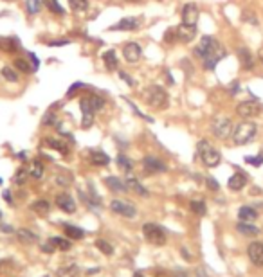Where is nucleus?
Returning <instances> with one entry per match:
<instances>
[{"instance_id":"nucleus-1","label":"nucleus","mask_w":263,"mask_h":277,"mask_svg":"<svg viewBox=\"0 0 263 277\" xmlns=\"http://www.w3.org/2000/svg\"><path fill=\"white\" fill-rule=\"evenodd\" d=\"M103 105H105V99L99 97V95H89L85 99L79 101V108H81V126L83 128H90L92 123H94V113L97 110H101Z\"/></svg>"},{"instance_id":"nucleus-2","label":"nucleus","mask_w":263,"mask_h":277,"mask_svg":"<svg viewBox=\"0 0 263 277\" xmlns=\"http://www.w3.org/2000/svg\"><path fill=\"white\" fill-rule=\"evenodd\" d=\"M143 99L146 105H150L155 110H162L168 106V94L166 90L159 85H150L143 90Z\"/></svg>"},{"instance_id":"nucleus-3","label":"nucleus","mask_w":263,"mask_h":277,"mask_svg":"<svg viewBox=\"0 0 263 277\" xmlns=\"http://www.w3.org/2000/svg\"><path fill=\"white\" fill-rule=\"evenodd\" d=\"M258 126L252 121H242L234 126L233 130V142L236 146H244V144H249V142L256 137Z\"/></svg>"},{"instance_id":"nucleus-4","label":"nucleus","mask_w":263,"mask_h":277,"mask_svg":"<svg viewBox=\"0 0 263 277\" xmlns=\"http://www.w3.org/2000/svg\"><path fill=\"white\" fill-rule=\"evenodd\" d=\"M197 149H198V155H200L202 162L207 166V167H216V166L220 164V160H222L220 151H218V149H215V148L211 146L207 141L198 142Z\"/></svg>"},{"instance_id":"nucleus-5","label":"nucleus","mask_w":263,"mask_h":277,"mask_svg":"<svg viewBox=\"0 0 263 277\" xmlns=\"http://www.w3.org/2000/svg\"><path fill=\"white\" fill-rule=\"evenodd\" d=\"M224 58H225V49L220 45V41L215 40V43H213V45H211V49L207 51V54L202 58V63H204V67H206L207 71H213V69L218 65V61H220V59H224Z\"/></svg>"},{"instance_id":"nucleus-6","label":"nucleus","mask_w":263,"mask_h":277,"mask_svg":"<svg viewBox=\"0 0 263 277\" xmlns=\"http://www.w3.org/2000/svg\"><path fill=\"white\" fill-rule=\"evenodd\" d=\"M143 236L146 238V241L151 243V245H164V243H166V232L155 223H144Z\"/></svg>"},{"instance_id":"nucleus-7","label":"nucleus","mask_w":263,"mask_h":277,"mask_svg":"<svg viewBox=\"0 0 263 277\" xmlns=\"http://www.w3.org/2000/svg\"><path fill=\"white\" fill-rule=\"evenodd\" d=\"M211 131H213V135L218 137V139H227V137L231 135V131H233L231 119L225 117V115H218V117L213 119V123H211Z\"/></svg>"},{"instance_id":"nucleus-8","label":"nucleus","mask_w":263,"mask_h":277,"mask_svg":"<svg viewBox=\"0 0 263 277\" xmlns=\"http://www.w3.org/2000/svg\"><path fill=\"white\" fill-rule=\"evenodd\" d=\"M262 110H263V106L260 105V103H256V101H244V103H240V105L236 106V113L244 119L256 117V115L262 113Z\"/></svg>"},{"instance_id":"nucleus-9","label":"nucleus","mask_w":263,"mask_h":277,"mask_svg":"<svg viewBox=\"0 0 263 277\" xmlns=\"http://www.w3.org/2000/svg\"><path fill=\"white\" fill-rule=\"evenodd\" d=\"M110 209H112L115 214L125 216V218H135V214H137V209H135V207L123 200H112L110 202Z\"/></svg>"},{"instance_id":"nucleus-10","label":"nucleus","mask_w":263,"mask_h":277,"mask_svg":"<svg viewBox=\"0 0 263 277\" xmlns=\"http://www.w3.org/2000/svg\"><path fill=\"white\" fill-rule=\"evenodd\" d=\"M198 15H200V13H198V6H197V4H193V2L186 4V6L182 7V24L197 25Z\"/></svg>"},{"instance_id":"nucleus-11","label":"nucleus","mask_w":263,"mask_h":277,"mask_svg":"<svg viewBox=\"0 0 263 277\" xmlns=\"http://www.w3.org/2000/svg\"><path fill=\"white\" fill-rule=\"evenodd\" d=\"M175 36L179 38L180 41H191L195 36H197V25H188V24H180L177 29H175Z\"/></svg>"},{"instance_id":"nucleus-12","label":"nucleus","mask_w":263,"mask_h":277,"mask_svg":"<svg viewBox=\"0 0 263 277\" xmlns=\"http://www.w3.org/2000/svg\"><path fill=\"white\" fill-rule=\"evenodd\" d=\"M141 54H143V51H141V47H139L137 43H126L125 47H123V56H125V59L128 61V63H137L139 59H141Z\"/></svg>"},{"instance_id":"nucleus-13","label":"nucleus","mask_w":263,"mask_h":277,"mask_svg":"<svg viewBox=\"0 0 263 277\" xmlns=\"http://www.w3.org/2000/svg\"><path fill=\"white\" fill-rule=\"evenodd\" d=\"M247 254H249V259L254 263L256 266H263V243L254 241L249 245L247 248Z\"/></svg>"},{"instance_id":"nucleus-14","label":"nucleus","mask_w":263,"mask_h":277,"mask_svg":"<svg viewBox=\"0 0 263 277\" xmlns=\"http://www.w3.org/2000/svg\"><path fill=\"white\" fill-rule=\"evenodd\" d=\"M56 205L60 207L63 212H67V214H72V212L76 211V202L72 200L71 195H65V193L56 196Z\"/></svg>"},{"instance_id":"nucleus-15","label":"nucleus","mask_w":263,"mask_h":277,"mask_svg":"<svg viewBox=\"0 0 263 277\" xmlns=\"http://www.w3.org/2000/svg\"><path fill=\"white\" fill-rule=\"evenodd\" d=\"M143 166H144V169L148 173H164L166 171V164L162 162V160L155 159V157H146V159L143 160Z\"/></svg>"},{"instance_id":"nucleus-16","label":"nucleus","mask_w":263,"mask_h":277,"mask_svg":"<svg viewBox=\"0 0 263 277\" xmlns=\"http://www.w3.org/2000/svg\"><path fill=\"white\" fill-rule=\"evenodd\" d=\"M236 54H238L240 63H242V67H244L245 71H252V69H254V58H252V54H251V51H249V49L240 47Z\"/></svg>"},{"instance_id":"nucleus-17","label":"nucleus","mask_w":263,"mask_h":277,"mask_svg":"<svg viewBox=\"0 0 263 277\" xmlns=\"http://www.w3.org/2000/svg\"><path fill=\"white\" fill-rule=\"evenodd\" d=\"M215 43V38L213 36H204L202 40H200V43H198L197 47H195V51H193V54L197 56V58L202 59L206 54H207V51L211 49V45Z\"/></svg>"},{"instance_id":"nucleus-18","label":"nucleus","mask_w":263,"mask_h":277,"mask_svg":"<svg viewBox=\"0 0 263 277\" xmlns=\"http://www.w3.org/2000/svg\"><path fill=\"white\" fill-rule=\"evenodd\" d=\"M139 27V20H135V18H123V20H119L115 25H112L110 27V31H135Z\"/></svg>"},{"instance_id":"nucleus-19","label":"nucleus","mask_w":263,"mask_h":277,"mask_svg":"<svg viewBox=\"0 0 263 277\" xmlns=\"http://www.w3.org/2000/svg\"><path fill=\"white\" fill-rule=\"evenodd\" d=\"M17 240L24 245H35L38 241V236H36L33 230L29 229H18L17 230Z\"/></svg>"},{"instance_id":"nucleus-20","label":"nucleus","mask_w":263,"mask_h":277,"mask_svg":"<svg viewBox=\"0 0 263 277\" xmlns=\"http://www.w3.org/2000/svg\"><path fill=\"white\" fill-rule=\"evenodd\" d=\"M245 184H247V177L244 173H234L233 177L229 178L227 185L231 191H242V189L245 187Z\"/></svg>"},{"instance_id":"nucleus-21","label":"nucleus","mask_w":263,"mask_h":277,"mask_svg":"<svg viewBox=\"0 0 263 277\" xmlns=\"http://www.w3.org/2000/svg\"><path fill=\"white\" fill-rule=\"evenodd\" d=\"M238 218H240V222H247V223H252V222L258 218V212H256V209H252V207L244 205V207H240Z\"/></svg>"},{"instance_id":"nucleus-22","label":"nucleus","mask_w":263,"mask_h":277,"mask_svg":"<svg viewBox=\"0 0 263 277\" xmlns=\"http://www.w3.org/2000/svg\"><path fill=\"white\" fill-rule=\"evenodd\" d=\"M125 184H126V187L130 189V191H133V193H137L139 196H146L148 195V191L139 184V180L137 178H133V177H130V173H128V177H126V180H125Z\"/></svg>"},{"instance_id":"nucleus-23","label":"nucleus","mask_w":263,"mask_h":277,"mask_svg":"<svg viewBox=\"0 0 263 277\" xmlns=\"http://www.w3.org/2000/svg\"><path fill=\"white\" fill-rule=\"evenodd\" d=\"M105 184H107V187L110 189V191H115V193H123V191H126V184L123 182V180H119L117 177H107L105 178Z\"/></svg>"},{"instance_id":"nucleus-24","label":"nucleus","mask_w":263,"mask_h":277,"mask_svg":"<svg viewBox=\"0 0 263 277\" xmlns=\"http://www.w3.org/2000/svg\"><path fill=\"white\" fill-rule=\"evenodd\" d=\"M45 144H47L49 148L56 149V151H60L61 155L69 153V146H67L65 141H61V139H53V137H47V139H45Z\"/></svg>"},{"instance_id":"nucleus-25","label":"nucleus","mask_w":263,"mask_h":277,"mask_svg":"<svg viewBox=\"0 0 263 277\" xmlns=\"http://www.w3.org/2000/svg\"><path fill=\"white\" fill-rule=\"evenodd\" d=\"M29 175L33 178H36V180H40V178L43 177V173H45V167H43V164L40 162V160H31L29 164Z\"/></svg>"},{"instance_id":"nucleus-26","label":"nucleus","mask_w":263,"mask_h":277,"mask_svg":"<svg viewBox=\"0 0 263 277\" xmlns=\"http://www.w3.org/2000/svg\"><path fill=\"white\" fill-rule=\"evenodd\" d=\"M236 229H238L240 234H244V236H258L260 234V229L254 227L252 223H247V222H240L236 225Z\"/></svg>"},{"instance_id":"nucleus-27","label":"nucleus","mask_w":263,"mask_h":277,"mask_svg":"<svg viewBox=\"0 0 263 277\" xmlns=\"http://www.w3.org/2000/svg\"><path fill=\"white\" fill-rule=\"evenodd\" d=\"M0 47L7 53H15L20 49V41H18V38H0Z\"/></svg>"},{"instance_id":"nucleus-28","label":"nucleus","mask_w":263,"mask_h":277,"mask_svg":"<svg viewBox=\"0 0 263 277\" xmlns=\"http://www.w3.org/2000/svg\"><path fill=\"white\" fill-rule=\"evenodd\" d=\"M90 162L94 166H108L110 157H108L105 151H92V153H90Z\"/></svg>"},{"instance_id":"nucleus-29","label":"nucleus","mask_w":263,"mask_h":277,"mask_svg":"<svg viewBox=\"0 0 263 277\" xmlns=\"http://www.w3.org/2000/svg\"><path fill=\"white\" fill-rule=\"evenodd\" d=\"M103 61H105V65H107L108 71H115L117 69V56H115V51H107V53L103 54Z\"/></svg>"},{"instance_id":"nucleus-30","label":"nucleus","mask_w":263,"mask_h":277,"mask_svg":"<svg viewBox=\"0 0 263 277\" xmlns=\"http://www.w3.org/2000/svg\"><path fill=\"white\" fill-rule=\"evenodd\" d=\"M31 209L36 212V214H40V216H47L49 211H51V205H49L47 200H36L33 205H31Z\"/></svg>"},{"instance_id":"nucleus-31","label":"nucleus","mask_w":263,"mask_h":277,"mask_svg":"<svg viewBox=\"0 0 263 277\" xmlns=\"http://www.w3.org/2000/svg\"><path fill=\"white\" fill-rule=\"evenodd\" d=\"M63 229H65L67 238H72V240H81L85 236L83 230L79 229V227H74V225H65Z\"/></svg>"},{"instance_id":"nucleus-32","label":"nucleus","mask_w":263,"mask_h":277,"mask_svg":"<svg viewBox=\"0 0 263 277\" xmlns=\"http://www.w3.org/2000/svg\"><path fill=\"white\" fill-rule=\"evenodd\" d=\"M49 243L54 247V250H56V248H58V250H69V248H71V241H69V240H63V238L54 236L49 240Z\"/></svg>"},{"instance_id":"nucleus-33","label":"nucleus","mask_w":263,"mask_h":277,"mask_svg":"<svg viewBox=\"0 0 263 277\" xmlns=\"http://www.w3.org/2000/svg\"><path fill=\"white\" fill-rule=\"evenodd\" d=\"M42 2H43V6L47 7L51 13H54V15H63V13H65L58 0H42Z\"/></svg>"},{"instance_id":"nucleus-34","label":"nucleus","mask_w":263,"mask_h":277,"mask_svg":"<svg viewBox=\"0 0 263 277\" xmlns=\"http://www.w3.org/2000/svg\"><path fill=\"white\" fill-rule=\"evenodd\" d=\"M69 4H71L72 11L83 13L89 9V0H69Z\"/></svg>"},{"instance_id":"nucleus-35","label":"nucleus","mask_w":263,"mask_h":277,"mask_svg":"<svg viewBox=\"0 0 263 277\" xmlns=\"http://www.w3.org/2000/svg\"><path fill=\"white\" fill-rule=\"evenodd\" d=\"M58 276L60 277H76L78 276V266L76 265H67L63 268L58 270Z\"/></svg>"},{"instance_id":"nucleus-36","label":"nucleus","mask_w":263,"mask_h":277,"mask_svg":"<svg viewBox=\"0 0 263 277\" xmlns=\"http://www.w3.org/2000/svg\"><path fill=\"white\" fill-rule=\"evenodd\" d=\"M13 67H15V69H18L20 72L33 71V65H29V61H25V59H22V58H15V61H13Z\"/></svg>"},{"instance_id":"nucleus-37","label":"nucleus","mask_w":263,"mask_h":277,"mask_svg":"<svg viewBox=\"0 0 263 277\" xmlns=\"http://www.w3.org/2000/svg\"><path fill=\"white\" fill-rule=\"evenodd\" d=\"M29 177H31L29 171H27V169H24V167H20V169L15 173V184H18V185H24Z\"/></svg>"},{"instance_id":"nucleus-38","label":"nucleus","mask_w":263,"mask_h":277,"mask_svg":"<svg viewBox=\"0 0 263 277\" xmlns=\"http://www.w3.org/2000/svg\"><path fill=\"white\" fill-rule=\"evenodd\" d=\"M2 77L7 79V81H13V83L18 81V74L13 67H4V69H2Z\"/></svg>"},{"instance_id":"nucleus-39","label":"nucleus","mask_w":263,"mask_h":277,"mask_svg":"<svg viewBox=\"0 0 263 277\" xmlns=\"http://www.w3.org/2000/svg\"><path fill=\"white\" fill-rule=\"evenodd\" d=\"M40 6H42L40 0H25V9H27L29 15H36L40 11Z\"/></svg>"},{"instance_id":"nucleus-40","label":"nucleus","mask_w":263,"mask_h":277,"mask_svg":"<svg viewBox=\"0 0 263 277\" xmlns=\"http://www.w3.org/2000/svg\"><path fill=\"white\" fill-rule=\"evenodd\" d=\"M96 247L101 250L105 256H112V252H114V248H112V245L110 243H107L105 240H97L96 241Z\"/></svg>"},{"instance_id":"nucleus-41","label":"nucleus","mask_w":263,"mask_h":277,"mask_svg":"<svg viewBox=\"0 0 263 277\" xmlns=\"http://www.w3.org/2000/svg\"><path fill=\"white\" fill-rule=\"evenodd\" d=\"M117 164H119V167L123 169V171H126V173L132 171V162L126 159L125 155H119V157H117Z\"/></svg>"},{"instance_id":"nucleus-42","label":"nucleus","mask_w":263,"mask_h":277,"mask_svg":"<svg viewBox=\"0 0 263 277\" xmlns=\"http://www.w3.org/2000/svg\"><path fill=\"white\" fill-rule=\"evenodd\" d=\"M191 211L197 212V214H200V216H204V214H206V203H204V202H198V200H193L191 202Z\"/></svg>"},{"instance_id":"nucleus-43","label":"nucleus","mask_w":263,"mask_h":277,"mask_svg":"<svg viewBox=\"0 0 263 277\" xmlns=\"http://www.w3.org/2000/svg\"><path fill=\"white\" fill-rule=\"evenodd\" d=\"M244 20L245 22H251L252 25H256L258 24V20H256V17H254V13H251V11H244Z\"/></svg>"},{"instance_id":"nucleus-44","label":"nucleus","mask_w":263,"mask_h":277,"mask_svg":"<svg viewBox=\"0 0 263 277\" xmlns=\"http://www.w3.org/2000/svg\"><path fill=\"white\" fill-rule=\"evenodd\" d=\"M245 162H249V164H252V166H262L263 164V155H260V157H247Z\"/></svg>"},{"instance_id":"nucleus-45","label":"nucleus","mask_w":263,"mask_h":277,"mask_svg":"<svg viewBox=\"0 0 263 277\" xmlns=\"http://www.w3.org/2000/svg\"><path fill=\"white\" fill-rule=\"evenodd\" d=\"M206 182H207V187L209 189H213V191H218V187H220V185H218V182H216L215 178H207V180H206Z\"/></svg>"},{"instance_id":"nucleus-46","label":"nucleus","mask_w":263,"mask_h":277,"mask_svg":"<svg viewBox=\"0 0 263 277\" xmlns=\"http://www.w3.org/2000/svg\"><path fill=\"white\" fill-rule=\"evenodd\" d=\"M29 59H31V63H33V71H36V69L40 67V61H38V58L35 56V53H29Z\"/></svg>"},{"instance_id":"nucleus-47","label":"nucleus","mask_w":263,"mask_h":277,"mask_svg":"<svg viewBox=\"0 0 263 277\" xmlns=\"http://www.w3.org/2000/svg\"><path fill=\"white\" fill-rule=\"evenodd\" d=\"M56 182L60 184V185H69V184H71V178H69V177H61V175H58V177H56Z\"/></svg>"},{"instance_id":"nucleus-48","label":"nucleus","mask_w":263,"mask_h":277,"mask_svg":"<svg viewBox=\"0 0 263 277\" xmlns=\"http://www.w3.org/2000/svg\"><path fill=\"white\" fill-rule=\"evenodd\" d=\"M69 43V40H61V41H49V45L51 47H56V45H67Z\"/></svg>"},{"instance_id":"nucleus-49","label":"nucleus","mask_w":263,"mask_h":277,"mask_svg":"<svg viewBox=\"0 0 263 277\" xmlns=\"http://www.w3.org/2000/svg\"><path fill=\"white\" fill-rule=\"evenodd\" d=\"M119 76L123 77V79H125V81L128 83V85H133V79H132V77H128V76H126L125 72H119Z\"/></svg>"},{"instance_id":"nucleus-50","label":"nucleus","mask_w":263,"mask_h":277,"mask_svg":"<svg viewBox=\"0 0 263 277\" xmlns=\"http://www.w3.org/2000/svg\"><path fill=\"white\" fill-rule=\"evenodd\" d=\"M4 198H6V202H9V203H11V193H9V191H6V193H4Z\"/></svg>"},{"instance_id":"nucleus-51","label":"nucleus","mask_w":263,"mask_h":277,"mask_svg":"<svg viewBox=\"0 0 263 277\" xmlns=\"http://www.w3.org/2000/svg\"><path fill=\"white\" fill-rule=\"evenodd\" d=\"M133 277H144V274H141V272H135V274H133Z\"/></svg>"},{"instance_id":"nucleus-52","label":"nucleus","mask_w":263,"mask_h":277,"mask_svg":"<svg viewBox=\"0 0 263 277\" xmlns=\"http://www.w3.org/2000/svg\"><path fill=\"white\" fill-rule=\"evenodd\" d=\"M260 59H262V63H263V49L260 51Z\"/></svg>"},{"instance_id":"nucleus-53","label":"nucleus","mask_w":263,"mask_h":277,"mask_svg":"<svg viewBox=\"0 0 263 277\" xmlns=\"http://www.w3.org/2000/svg\"><path fill=\"white\" fill-rule=\"evenodd\" d=\"M0 184H2V178H0Z\"/></svg>"},{"instance_id":"nucleus-54","label":"nucleus","mask_w":263,"mask_h":277,"mask_svg":"<svg viewBox=\"0 0 263 277\" xmlns=\"http://www.w3.org/2000/svg\"><path fill=\"white\" fill-rule=\"evenodd\" d=\"M0 218H2V214H0Z\"/></svg>"}]
</instances>
